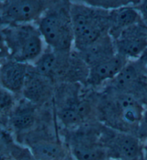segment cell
<instances>
[{
	"mask_svg": "<svg viewBox=\"0 0 147 160\" xmlns=\"http://www.w3.org/2000/svg\"><path fill=\"white\" fill-rule=\"evenodd\" d=\"M70 15L74 32V45L78 51L108 34V11L81 2L70 5Z\"/></svg>",
	"mask_w": 147,
	"mask_h": 160,
	"instance_id": "6da1fadb",
	"label": "cell"
},
{
	"mask_svg": "<svg viewBox=\"0 0 147 160\" xmlns=\"http://www.w3.org/2000/svg\"><path fill=\"white\" fill-rule=\"evenodd\" d=\"M2 42L9 59L18 62H35L43 53V38L39 29L30 24L5 26L2 30Z\"/></svg>",
	"mask_w": 147,
	"mask_h": 160,
	"instance_id": "7a4b0ae2",
	"label": "cell"
},
{
	"mask_svg": "<svg viewBox=\"0 0 147 160\" xmlns=\"http://www.w3.org/2000/svg\"><path fill=\"white\" fill-rule=\"evenodd\" d=\"M38 29L43 40L55 52H68L74 44L70 6L48 8L39 19Z\"/></svg>",
	"mask_w": 147,
	"mask_h": 160,
	"instance_id": "3957f363",
	"label": "cell"
},
{
	"mask_svg": "<svg viewBox=\"0 0 147 160\" xmlns=\"http://www.w3.org/2000/svg\"><path fill=\"white\" fill-rule=\"evenodd\" d=\"M52 2L40 0H7L1 4V19L5 26L30 24L42 18Z\"/></svg>",
	"mask_w": 147,
	"mask_h": 160,
	"instance_id": "277c9868",
	"label": "cell"
},
{
	"mask_svg": "<svg viewBox=\"0 0 147 160\" xmlns=\"http://www.w3.org/2000/svg\"><path fill=\"white\" fill-rule=\"evenodd\" d=\"M114 42L116 53L127 60H137L147 49V25L141 22L130 27Z\"/></svg>",
	"mask_w": 147,
	"mask_h": 160,
	"instance_id": "5b68a950",
	"label": "cell"
},
{
	"mask_svg": "<svg viewBox=\"0 0 147 160\" xmlns=\"http://www.w3.org/2000/svg\"><path fill=\"white\" fill-rule=\"evenodd\" d=\"M78 52V56L88 68L110 59L116 55L114 40L109 34L102 36Z\"/></svg>",
	"mask_w": 147,
	"mask_h": 160,
	"instance_id": "8992f818",
	"label": "cell"
},
{
	"mask_svg": "<svg viewBox=\"0 0 147 160\" xmlns=\"http://www.w3.org/2000/svg\"><path fill=\"white\" fill-rule=\"evenodd\" d=\"M28 72L27 63L12 59L5 60L2 63L0 73L2 88L11 93L22 91Z\"/></svg>",
	"mask_w": 147,
	"mask_h": 160,
	"instance_id": "52a82bcc",
	"label": "cell"
},
{
	"mask_svg": "<svg viewBox=\"0 0 147 160\" xmlns=\"http://www.w3.org/2000/svg\"><path fill=\"white\" fill-rule=\"evenodd\" d=\"M129 62L122 55H116L110 59L89 68L87 83L93 86H100L108 80H114Z\"/></svg>",
	"mask_w": 147,
	"mask_h": 160,
	"instance_id": "ba28073f",
	"label": "cell"
},
{
	"mask_svg": "<svg viewBox=\"0 0 147 160\" xmlns=\"http://www.w3.org/2000/svg\"><path fill=\"white\" fill-rule=\"evenodd\" d=\"M141 22V14L134 4L110 11L108 34L115 40L126 29Z\"/></svg>",
	"mask_w": 147,
	"mask_h": 160,
	"instance_id": "9c48e42d",
	"label": "cell"
},
{
	"mask_svg": "<svg viewBox=\"0 0 147 160\" xmlns=\"http://www.w3.org/2000/svg\"><path fill=\"white\" fill-rule=\"evenodd\" d=\"M115 97V106L122 120L129 125L141 122L144 110L141 103L131 94L119 93Z\"/></svg>",
	"mask_w": 147,
	"mask_h": 160,
	"instance_id": "30bf717a",
	"label": "cell"
},
{
	"mask_svg": "<svg viewBox=\"0 0 147 160\" xmlns=\"http://www.w3.org/2000/svg\"><path fill=\"white\" fill-rule=\"evenodd\" d=\"M71 154L75 160H106L108 152L98 143L86 139L74 140L70 146Z\"/></svg>",
	"mask_w": 147,
	"mask_h": 160,
	"instance_id": "8fae6325",
	"label": "cell"
},
{
	"mask_svg": "<svg viewBox=\"0 0 147 160\" xmlns=\"http://www.w3.org/2000/svg\"><path fill=\"white\" fill-rule=\"evenodd\" d=\"M113 149L120 159L134 160L143 153V148L138 138L129 134H120L113 142Z\"/></svg>",
	"mask_w": 147,
	"mask_h": 160,
	"instance_id": "7c38bea8",
	"label": "cell"
},
{
	"mask_svg": "<svg viewBox=\"0 0 147 160\" xmlns=\"http://www.w3.org/2000/svg\"><path fill=\"white\" fill-rule=\"evenodd\" d=\"M47 78L37 74L35 71V75L27 74V80L24 86L22 93L25 97L30 103H37L42 101L50 93V86Z\"/></svg>",
	"mask_w": 147,
	"mask_h": 160,
	"instance_id": "4fadbf2b",
	"label": "cell"
},
{
	"mask_svg": "<svg viewBox=\"0 0 147 160\" xmlns=\"http://www.w3.org/2000/svg\"><path fill=\"white\" fill-rule=\"evenodd\" d=\"M37 160H65L67 154L65 148L57 142L41 141L30 147Z\"/></svg>",
	"mask_w": 147,
	"mask_h": 160,
	"instance_id": "5bb4252c",
	"label": "cell"
},
{
	"mask_svg": "<svg viewBox=\"0 0 147 160\" xmlns=\"http://www.w3.org/2000/svg\"><path fill=\"white\" fill-rule=\"evenodd\" d=\"M141 75L134 62H128L120 73L113 80V86L119 93H129L135 88Z\"/></svg>",
	"mask_w": 147,
	"mask_h": 160,
	"instance_id": "9a60e30c",
	"label": "cell"
},
{
	"mask_svg": "<svg viewBox=\"0 0 147 160\" xmlns=\"http://www.w3.org/2000/svg\"><path fill=\"white\" fill-rule=\"evenodd\" d=\"M11 124L16 131L30 129L35 122V110L31 105L20 106L11 115Z\"/></svg>",
	"mask_w": 147,
	"mask_h": 160,
	"instance_id": "2e32d148",
	"label": "cell"
},
{
	"mask_svg": "<svg viewBox=\"0 0 147 160\" xmlns=\"http://www.w3.org/2000/svg\"><path fill=\"white\" fill-rule=\"evenodd\" d=\"M57 52L54 50L43 52L34 63V69L37 74L43 77H52L60 67V60Z\"/></svg>",
	"mask_w": 147,
	"mask_h": 160,
	"instance_id": "e0dca14e",
	"label": "cell"
},
{
	"mask_svg": "<svg viewBox=\"0 0 147 160\" xmlns=\"http://www.w3.org/2000/svg\"><path fill=\"white\" fill-rule=\"evenodd\" d=\"M84 3L88 6L100 9L105 11H112L120 7L129 5H137L140 1H129V0H87Z\"/></svg>",
	"mask_w": 147,
	"mask_h": 160,
	"instance_id": "ac0fdd59",
	"label": "cell"
},
{
	"mask_svg": "<svg viewBox=\"0 0 147 160\" xmlns=\"http://www.w3.org/2000/svg\"><path fill=\"white\" fill-rule=\"evenodd\" d=\"M58 117L65 126L69 127L81 124L85 119L73 105L62 108L59 111Z\"/></svg>",
	"mask_w": 147,
	"mask_h": 160,
	"instance_id": "d6986e66",
	"label": "cell"
},
{
	"mask_svg": "<svg viewBox=\"0 0 147 160\" xmlns=\"http://www.w3.org/2000/svg\"><path fill=\"white\" fill-rule=\"evenodd\" d=\"M7 147L13 160H37L30 148L20 146L13 142H8Z\"/></svg>",
	"mask_w": 147,
	"mask_h": 160,
	"instance_id": "ffe728a7",
	"label": "cell"
},
{
	"mask_svg": "<svg viewBox=\"0 0 147 160\" xmlns=\"http://www.w3.org/2000/svg\"><path fill=\"white\" fill-rule=\"evenodd\" d=\"M11 92L7 90L2 88L1 91V111L2 113L7 112L12 107L14 103V99Z\"/></svg>",
	"mask_w": 147,
	"mask_h": 160,
	"instance_id": "44dd1931",
	"label": "cell"
},
{
	"mask_svg": "<svg viewBox=\"0 0 147 160\" xmlns=\"http://www.w3.org/2000/svg\"><path fill=\"white\" fill-rule=\"evenodd\" d=\"M134 63L141 76L147 77V49Z\"/></svg>",
	"mask_w": 147,
	"mask_h": 160,
	"instance_id": "7402d4cb",
	"label": "cell"
},
{
	"mask_svg": "<svg viewBox=\"0 0 147 160\" xmlns=\"http://www.w3.org/2000/svg\"><path fill=\"white\" fill-rule=\"evenodd\" d=\"M136 8L140 13L144 22L147 25V0L140 1V2L136 5Z\"/></svg>",
	"mask_w": 147,
	"mask_h": 160,
	"instance_id": "603a6c76",
	"label": "cell"
},
{
	"mask_svg": "<svg viewBox=\"0 0 147 160\" xmlns=\"http://www.w3.org/2000/svg\"><path fill=\"white\" fill-rule=\"evenodd\" d=\"M141 123H143L144 127H145L147 130V110L144 111L143 118H142V120H141Z\"/></svg>",
	"mask_w": 147,
	"mask_h": 160,
	"instance_id": "cb8c5ba5",
	"label": "cell"
},
{
	"mask_svg": "<svg viewBox=\"0 0 147 160\" xmlns=\"http://www.w3.org/2000/svg\"><path fill=\"white\" fill-rule=\"evenodd\" d=\"M143 153L144 157H145L146 160H147V141L146 142V144L144 145V147L143 148Z\"/></svg>",
	"mask_w": 147,
	"mask_h": 160,
	"instance_id": "d4e9b609",
	"label": "cell"
},
{
	"mask_svg": "<svg viewBox=\"0 0 147 160\" xmlns=\"http://www.w3.org/2000/svg\"><path fill=\"white\" fill-rule=\"evenodd\" d=\"M65 160H75V159L73 158V157H72V156H71V157H70V158H68V157H67V158L65 159Z\"/></svg>",
	"mask_w": 147,
	"mask_h": 160,
	"instance_id": "484cf974",
	"label": "cell"
},
{
	"mask_svg": "<svg viewBox=\"0 0 147 160\" xmlns=\"http://www.w3.org/2000/svg\"><path fill=\"white\" fill-rule=\"evenodd\" d=\"M2 160H13V159H6V158H5L4 159H2Z\"/></svg>",
	"mask_w": 147,
	"mask_h": 160,
	"instance_id": "4316f807",
	"label": "cell"
},
{
	"mask_svg": "<svg viewBox=\"0 0 147 160\" xmlns=\"http://www.w3.org/2000/svg\"><path fill=\"white\" fill-rule=\"evenodd\" d=\"M106 160H110V159H106Z\"/></svg>",
	"mask_w": 147,
	"mask_h": 160,
	"instance_id": "83f0119b",
	"label": "cell"
}]
</instances>
